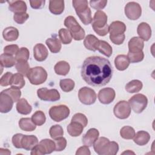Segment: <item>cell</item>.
<instances>
[{"label": "cell", "mask_w": 155, "mask_h": 155, "mask_svg": "<svg viewBox=\"0 0 155 155\" xmlns=\"http://www.w3.org/2000/svg\"><path fill=\"white\" fill-rule=\"evenodd\" d=\"M113 69L110 62L100 56L85 59L81 68V76L88 85L95 87L105 85L111 80Z\"/></svg>", "instance_id": "cell-1"}, {"label": "cell", "mask_w": 155, "mask_h": 155, "mask_svg": "<svg viewBox=\"0 0 155 155\" xmlns=\"http://www.w3.org/2000/svg\"><path fill=\"white\" fill-rule=\"evenodd\" d=\"M64 25L70 31L72 38L74 40L81 41L84 38L85 31L73 16H67L65 19Z\"/></svg>", "instance_id": "cell-2"}, {"label": "cell", "mask_w": 155, "mask_h": 155, "mask_svg": "<svg viewBox=\"0 0 155 155\" xmlns=\"http://www.w3.org/2000/svg\"><path fill=\"white\" fill-rule=\"evenodd\" d=\"M27 77L31 84L40 85L47 80V73L44 68L35 67L30 68Z\"/></svg>", "instance_id": "cell-3"}, {"label": "cell", "mask_w": 155, "mask_h": 155, "mask_svg": "<svg viewBox=\"0 0 155 155\" xmlns=\"http://www.w3.org/2000/svg\"><path fill=\"white\" fill-rule=\"evenodd\" d=\"M130 107L136 113H142L147 107L148 104L147 97L142 94H136L128 101Z\"/></svg>", "instance_id": "cell-4"}, {"label": "cell", "mask_w": 155, "mask_h": 155, "mask_svg": "<svg viewBox=\"0 0 155 155\" xmlns=\"http://www.w3.org/2000/svg\"><path fill=\"white\" fill-rule=\"evenodd\" d=\"M70 114L69 108L65 105L53 106L49 110V115L55 122H61L68 117Z\"/></svg>", "instance_id": "cell-5"}, {"label": "cell", "mask_w": 155, "mask_h": 155, "mask_svg": "<svg viewBox=\"0 0 155 155\" xmlns=\"http://www.w3.org/2000/svg\"><path fill=\"white\" fill-rule=\"evenodd\" d=\"M78 97L81 103L89 105L95 102L97 96L95 91L93 89L84 87L79 90Z\"/></svg>", "instance_id": "cell-6"}, {"label": "cell", "mask_w": 155, "mask_h": 155, "mask_svg": "<svg viewBox=\"0 0 155 155\" xmlns=\"http://www.w3.org/2000/svg\"><path fill=\"white\" fill-rule=\"evenodd\" d=\"M113 112L117 118L125 119L130 116L131 114V107L128 102L120 101L115 105Z\"/></svg>", "instance_id": "cell-7"}, {"label": "cell", "mask_w": 155, "mask_h": 155, "mask_svg": "<svg viewBox=\"0 0 155 155\" xmlns=\"http://www.w3.org/2000/svg\"><path fill=\"white\" fill-rule=\"evenodd\" d=\"M125 14L130 20H137L142 14L140 5L135 2H130L125 6Z\"/></svg>", "instance_id": "cell-8"}, {"label": "cell", "mask_w": 155, "mask_h": 155, "mask_svg": "<svg viewBox=\"0 0 155 155\" xmlns=\"http://www.w3.org/2000/svg\"><path fill=\"white\" fill-rule=\"evenodd\" d=\"M39 98L45 101H56L60 99V94L56 89L48 90L47 88H39L37 91Z\"/></svg>", "instance_id": "cell-9"}, {"label": "cell", "mask_w": 155, "mask_h": 155, "mask_svg": "<svg viewBox=\"0 0 155 155\" xmlns=\"http://www.w3.org/2000/svg\"><path fill=\"white\" fill-rule=\"evenodd\" d=\"M116 93L114 89L111 88H104L99 91L97 97L101 103L109 104L115 98Z\"/></svg>", "instance_id": "cell-10"}, {"label": "cell", "mask_w": 155, "mask_h": 155, "mask_svg": "<svg viewBox=\"0 0 155 155\" xmlns=\"http://www.w3.org/2000/svg\"><path fill=\"white\" fill-rule=\"evenodd\" d=\"M13 100L7 94L2 91L0 93V111L2 113H6L10 111L13 105Z\"/></svg>", "instance_id": "cell-11"}, {"label": "cell", "mask_w": 155, "mask_h": 155, "mask_svg": "<svg viewBox=\"0 0 155 155\" xmlns=\"http://www.w3.org/2000/svg\"><path fill=\"white\" fill-rule=\"evenodd\" d=\"M93 28H103L107 24V16L102 10H97L94 15L92 21Z\"/></svg>", "instance_id": "cell-12"}, {"label": "cell", "mask_w": 155, "mask_h": 155, "mask_svg": "<svg viewBox=\"0 0 155 155\" xmlns=\"http://www.w3.org/2000/svg\"><path fill=\"white\" fill-rule=\"evenodd\" d=\"M99 133L96 128H90L87 131L82 138V142L84 145L91 147L95 141L98 139Z\"/></svg>", "instance_id": "cell-13"}, {"label": "cell", "mask_w": 155, "mask_h": 155, "mask_svg": "<svg viewBox=\"0 0 155 155\" xmlns=\"http://www.w3.org/2000/svg\"><path fill=\"white\" fill-rule=\"evenodd\" d=\"M48 54V50L42 44H37L33 48V55L35 59L39 62L46 59Z\"/></svg>", "instance_id": "cell-14"}, {"label": "cell", "mask_w": 155, "mask_h": 155, "mask_svg": "<svg viewBox=\"0 0 155 155\" xmlns=\"http://www.w3.org/2000/svg\"><path fill=\"white\" fill-rule=\"evenodd\" d=\"M125 31L126 25L124 22L121 21H114L111 22L109 26L110 36H115L119 35L124 34V32Z\"/></svg>", "instance_id": "cell-15"}, {"label": "cell", "mask_w": 155, "mask_h": 155, "mask_svg": "<svg viewBox=\"0 0 155 155\" xmlns=\"http://www.w3.org/2000/svg\"><path fill=\"white\" fill-rule=\"evenodd\" d=\"M37 144H38V139L34 135H24L21 145L22 148L25 150H31Z\"/></svg>", "instance_id": "cell-16"}, {"label": "cell", "mask_w": 155, "mask_h": 155, "mask_svg": "<svg viewBox=\"0 0 155 155\" xmlns=\"http://www.w3.org/2000/svg\"><path fill=\"white\" fill-rule=\"evenodd\" d=\"M137 32L139 38L143 41H148L151 36V29L150 26L146 22H141L139 24Z\"/></svg>", "instance_id": "cell-17"}, {"label": "cell", "mask_w": 155, "mask_h": 155, "mask_svg": "<svg viewBox=\"0 0 155 155\" xmlns=\"http://www.w3.org/2000/svg\"><path fill=\"white\" fill-rule=\"evenodd\" d=\"M8 9L15 13H25L27 11L26 3L24 1H8Z\"/></svg>", "instance_id": "cell-18"}, {"label": "cell", "mask_w": 155, "mask_h": 155, "mask_svg": "<svg viewBox=\"0 0 155 155\" xmlns=\"http://www.w3.org/2000/svg\"><path fill=\"white\" fill-rule=\"evenodd\" d=\"M144 44L143 41L139 37H133L128 42L129 52L135 53L142 51Z\"/></svg>", "instance_id": "cell-19"}, {"label": "cell", "mask_w": 155, "mask_h": 155, "mask_svg": "<svg viewBox=\"0 0 155 155\" xmlns=\"http://www.w3.org/2000/svg\"><path fill=\"white\" fill-rule=\"evenodd\" d=\"M49 10L54 15H60L64 10V1L62 0H51L49 1Z\"/></svg>", "instance_id": "cell-20"}, {"label": "cell", "mask_w": 155, "mask_h": 155, "mask_svg": "<svg viewBox=\"0 0 155 155\" xmlns=\"http://www.w3.org/2000/svg\"><path fill=\"white\" fill-rule=\"evenodd\" d=\"M130 63V62L127 56L124 54H119L114 59L115 67L120 71L126 70L128 67Z\"/></svg>", "instance_id": "cell-21"}, {"label": "cell", "mask_w": 155, "mask_h": 155, "mask_svg": "<svg viewBox=\"0 0 155 155\" xmlns=\"http://www.w3.org/2000/svg\"><path fill=\"white\" fill-rule=\"evenodd\" d=\"M2 36L4 39L7 41H14L18 39L19 36V31L15 27H8L4 30Z\"/></svg>", "instance_id": "cell-22"}, {"label": "cell", "mask_w": 155, "mask_h": 155, "mask_svg": "<svg viewBox=\"0 0 155 155\" xmlns=\"http://www.w3.org/2000/svg\"><path fill=\"white\" fill-rule=\"evenodd\" d=\"M16 110L19 113L27 115L31 113L32 110V107L28 103L27 101L25 99L22 98L17 102Z\"/></svg>", "instance_id": "cell-23"}, {"label": "cell", "mask_w": 155, "mask_h": 155, "mask_svg": "<svg viewBox=\"0 0 155 155\" xmlns=\"http://www.w3.org/2000/svg\"><path fill=\"white\" fill-rule=\"evenodd\" d=\"M84 127L81 124L76 122H71L67 126V130L68 134L72 137H77L81 134Z\"/></svg>", "instance_id": "cell-24"}, {"label": "cell", "mask_w": 155, "mask_h": 155, "mask_svg": "<svg viewBox=\"0 0 155 155\" xmlns=\"http://www.w3.org/2000/svg\"><path fill=\"white\" fill-rule=\"evenodd\" d=\"M134 142L136 144L143 146L146 145L150 139V136L148 133L145 131H139L136 134H135L133 137Z\"/></svg>", "instance_id": "cell-25"}, {"label": "cell", "mask_w": 155, "mask_h": 155, "mask_svg": "<svg viewBox=\"0 0 155 155\" xmlns=\"http://www.w3.org/2000/svg\"><path fill=\"white\" fill-rule=\"evenodd\" d=\"M96 50H98L100 53L104 54L107 57L111 56L113 52L111 46L106 41L102 40H99L96 47Z\"/></svg>", "instance_id": "cell-26"}, {"label": "cell", "mask_w": 155, "mask_h": 155, "mask_svg": "<svg viewBox=\"0 0 155 155\" xmlns=\"http://www.w3.org/2000/svg\"><path fill=\"white\" fill-rule=\"evenodd\" d=\"M19 128L25 131H32L36 129V124L33 122L31 118H21L19 121Z\"/></svg>", "instance_id": "cell-27"}, {"label": "cell", "mask_w": 155, "mask_h": 155, "mask_svg": "<svg viewBox=\"0 0 155 155\" xmlns=\"http://www.w3.org/2000/svg\"><path fill=\"white\" fill-rule=\"evenodd\" d=\"M70 65L68 62L64 61H61L56 64L54 69V71L57 74L65 76L70 71Z\"/></svg>", "instance_id": "cell-28"}, {"label": "cell", "mask_w": 155, "mask_h": 155, "mask_svg": "<svg viewBox=\"0 0 155 155\" xmlns=\"http://www.w3.org/2000/svg\"><path fill=\"white\" fill-rule=\"evenodd\" d=\"M45 43L47 47H48L49 50H50V51L53 53H56L59 52L61 49V42L56 38H48L46 40Z\"/></svg>", "instance_id": "cell-29"}, {"label": "cell", "mask_w": 155, "mask_h": 155, "mask_svg": "<svg viewBox=\"0 0 155 155\" xmlns=\"http://www.w3.org/2000/svg\"><path fill=\"white\" fill-rule=\"evenodd\" d=\"M10 85L12 87L21 89L25 85V80L24 79V76L19 73L13 74L11 81Z\"/></svg>", "instance_id": "cell-30"}, {"label": "cell", "mask_w": 155, "mask_h": 155, "mask_svg": "<svg viewBox=\"0 0 155 155\" xmlns=\"http://www.w3.org/2000/svg\"><path fill=\"white\" fill-rule=\"evenodd\" d=\"M109 142V139L105 137H101L97 139L93 144V147L95 152L99 155H102V151H104V148Z\"/></svg>", "instance_id": "cell-31"}, {"label": "cell", "mask_w": 155, "mask_h": 155, "mask_svg": "<svg viewBox=\"0 0 155 155\" xmlns=\"http://www.w3.org/2000/svg\"><path fill=\"white\" fill-rule=\"evenodd\" d=\"M98 41L99 39L94 35H88L85 37L84 41V44L85 48L88 50L95 51L96 50V47Z\"/></svg>", "instance_id": "cell-32"}, {"label": "cell", "mask_w": 155, "mask_h": 155, "mask_svg": "<svg viewBox=\"0 0 155 155\" xmlns=\"http://www.w3.org/2000/svg\"><path fill=\"white\" fill-rule=\"evenodd\" d=\"M16 58L12 55L3 53L0 56V63L3 67L5 68H10L14 66L16 62Z\"/></svg>", "instance_id": "cell-33"}, {"label": "cell", "mask_w": 155, "mask_h": 155, "mask_svg": "<svg viewBox=\"0 0 155 155\" xmlns=\"http://www.w3.org/2000/svg\"><path fill=\"white\" fill-rule=\"evenodd\" d=\"M142 83L139 80H133L129 82L125 85V90L127 92L130 93H137L142 88Z\"/></svg>", "instance_id": "cell-34"}, {"label": "cell", "mask_w": 155, "mask_h": 155, "mask_svg": "<svg viewBox=\"0 0 155 155\" xmlns=\"http://www.w3.org/2000/svg\"><path fill=\"white\" fill-rule=\"evenodd\" d=\"M76 14L79 16L81 22L84 25H88L89 24L92 22L93 19L91 17V12L89 7H88L85 10H83Z\"/></svg>", "instance_id": "cell-35"}, {"label": "cell", "mask_w": 155, "mask_h": 155, "mask_svg": "<svg viewBox=\"0 0 155 155\" xmlns=\"http://www.w3.org/2000/svg\"><path fill=\"white\" fill-rule=\"evenodd\" d=\"M119 150V145L116 142H109L102 151V155H115Z\"/></svg>", "instance_id": "cell-36"}, {"label": "cell", "mask_w": 155, "mask_h": 155, "mask_svg": "<svg viewBox=\"0 0 155 155\" xmlns=\"http://www.w3.org/2000/svg\"><path fill=\"white\" fill-rule=\"evenodd\" d=\"M16 69L18 71V72L23 76H26L27 75L28 71H30V65L27 61H17L16 64Z\"/></svg>", "instance_id": "cell-37"}, {"label": "cell", "mask_w": 155, "mask_h": 155, "mask_svg": "<svg viewBox=\"0 0 155 155\" xmlns=\"http://www.w3.org/2000/svg\"><path fill=\"white\" fill-rule=\"evenodd\" d=\"M59 85L63 91L70 92L74 89L75 84L71 79H64L60 81Z\"/></svg>", "instance_id": "cell-38"}, {"label": "cell", "mask_w": 155, "mask_h": 155, "mask_svg": "<svg viewBox=\"0 0 155 155\" xmlns=\"http://www.w3.org/2000/svg\"><path fill=\"white\" fill-rule=\"evenodd\" d=\"M135 131L134 128L130 126L123 127L120 131V134L121 137L125 139H132L135 136Z\"/></svg>", "instance_id": "cell-39"}, {"label": "cell", "mask_w": 155, "mask_h": 155, "mask_svg": "<svg viewBox=\"0 0 155 155\" xmlns=\"http://www.w3.org/2000/svg\"><path fill=\"white\" fill-rule=\"evenodd\" d=\"M59 37L64 44H68L71 42L72 37L68 29L61 28L59 31Z\"/></svg>", "instance_id": "cell-40"}, {"label": "cell", "mask_w": 155, "mask_h": 155, "mask_svg": "<svg viewBox=\"0 0 155 155\" xmlns=\"http://www.w3.org/2000/svg\"><path fill=\"white\" fill-rule=\"evenodd\" d=\"M31 119L33 122L36 124V125L41 126L42 125L45 120V115L42 111H36L31 116Z\"/></svg>", "instance_id": "cell-41"}, {"label": "cell", "mask_w": 155, "mask_h": 155, "mask_svg": "<svg viewBox=\"0 0 155 155\" xmlns=\"http://www.w3.org/2000/svg\"><path fill=\"white\" fill-rule=\"evenodd\" d=\"M4 93L8 94L13 100L14 102H18L21 96V91L19 89L11 87L9 88L4 90L2 91Z\"/></svg>", "instance_id": "cell-42"}, {"label": "cell", "mask_w": 155, "mask_h": 155, "mask_svg": "<svg viewBox=\"0 0 155 155\" xmlns=\"http://www.w3.org/2000/svg\"><path fill=\"white\" fill-rule=\"evenodd\" d=\"M39 143H41L44 147L46 154H50L53 151H55V143L54 140L48 139H45L41 140Z\"/></svg>", "instance_id": "cell-43"}, {"label": "cell", "mask_w": 155, "mask_h": 155, "mask_svg": "<svg viewBox=\"0 0 155 155\" xmlns=\"http://www.w3.org/2000/svg\"><path fill=\"white\" fill-rule=\"evenodd\" d=\"M49 134L52 139H56L61 137L64 134V130L59 125H55L52 126L49 130Z\"/></svg>", "instance_id": "cell-44"}, {"label": "cell", "mask_w": 155, "mask_h": 155, "mask_svg": "<svg viewBox=\"0 0 155 155\" xmlns=\"http://www.w3.org/2000/svg\"><path fill=\"white\" fill-rule=\"evenodd\" d=\"M72 4L76 13L85 10L88 7V1L85 0H74L72 1Z\"/></svg>", "instance_id": "cell-45"}, {"label": "cell", "mask_w": 155, "mask_h": 155, "mask_svg": "<svg viewBox=\"0 0 155 155\" xmlns=\"http://www.w3.org/2000/svg\"><path fill=\"white\" fill-rule=\"evenodd\" d=\"M127 57L131 63H136L142 61L143 59L144 58V54L142 51L139 52H135V53H131L129 52L128 53Z\"/></svg>", "instance_id": "cell-46"}, {"label": "cell", "mask_w": 155, "mask_h": 155, "mask_svg": "<svg viewBox=\"0 0 155 155\" xmlns=\"http://www.w3.org/2000/svg\"><path fill=\"white\" fill-rule=\"evenodd\" d=\"M29 51L26 47L21 48L15 54V58L16 61H27L29 59Z\"/></svg>", "instance_id": "cell-47"}, {"label": "cell", "mask_w": 155, "mask_h": 155, "mask_svg": "<svg viewBox=\"0 0 155 155\" xmlns=\"http://www.w3.org/2000/svg\"><path fill=\"white\" fill-rule=\"evenodd\" d=\"M54 142L55 143V151H61L65 148L67 145V140L64 137L61 136L54 139Z\"/></svg>", "instance_id": "cell-48"}, {"label": "cell", "mask_w": 155, "mask_h": 155, "mask_svg": "<svg viewBox=\"0 0 155 155\" xmlns=\"http://www.w3.org/2000/svg\"><path fill=\"white\" fill-rule=\"evenodd\" d=\"M71 122H78L82 125L84 127H85L88 124V119L84 114L76 113L71 118Z\"/></svg>", "instance_id": "cell-49"}, {"label": "cell", "mask_w": 155, "mask_h": 155, "mask_svg": "<svg viewBox=\"0 0 155 155\" xmlns=\"http://www.w3.org/2000/svg\"><path fill=\"white\" fill-rule=\"evenodd\" d=\"M28 17H29V15L26 12L18 13L14 14L13 19L16 23L19 24H22L28 19Z\"/></svg>", "instance_id": "cell-50"}, {"label": "cell", "mask_w": 155, "mask_h": 155, "mask_svg": "<svg viewBox=\"0 0 155 155\" xmlns=\"http://www.w3.org/2000/svg\"><path fill=\"white\" fill-rule=\"evenodd\" d=\"M13 74L10 72H7L5 73L0 79V84L2 87H6L10 85V81Z\"/></svg>", "instance_id": "cell-51"}, {"label": "cell", "mask_w": 155, "mask_h": 155, "mask_svg": "<svg viewBox=\"0 0 155 155\" xmlns=\"http://www.w3.org/2000/svg\"><path fill=\"white\" fill-rule=\"evenodd\" d=\"M19 50V47L17 45L12 44L5 46L4 48V52L5 54L13 56V54H16Z\"/></svg>", "instance_id": "cell-52"}, {"label": "cell", "mask_w": 155, "mask_h": 155, "mask_svg": "<svg viewBox=\"0 0 155 155\" xmlns=\"http://www.w3.org/2000/svg\"><path fill=\"white\" fill-rule=\"evenodd\" d=\"M107 4V1H90L91 7L96 10H101L104 8Z\"/></svg>", "instance_id": "cell-53"}, {"label": "cell", "mask_w": 155, "mask_h": 155, "mask_svg": "<svg viewBox=\"0 0 155 155\" xmlns=\"http://www.w3.org/2000/svg\"><path fill=\"white\" fill-rule=\"evenodd\" d=\"M24 134H16L12 137V143L15 147L16 148H22L21 145V140Z\"/></svg>", "instance_id": "cell-54"}, {"label": "cell", "mask_w": 155, "mask_h": 155, "mask_svg": "<svg viewBox=\"0 0 155 155\" xmlns=\"http://www.w3.org/2000/svg\"><path fill=\"white\" fill-rule=\"evenodd\" d=\"M30 154L31 155H42L45 154V151L44 147L41 144H37L31 150Z\"/></svg>", "instance_id": "cell-55"}, {"label": "cell", "mask_w": 155, "mask_h": 155, "mask_svg": "<svg viewBox=\"0 0 155 155\" xmlns=\"http://www.w3.org/2000/svg\"><path fill=\"white\" fill-rule=\"evenodd\" d=\"M125 35L122 34V35H119L115 36H110V39L113 44L116 45H120L124 42L125 40Z\"/></svg>", "instance_id": "cell-56"}, {"label": "cell", "mask_w": 155, "mask_h": 155, "mask_svg": "<svg viewBox=\"0 0 155 155\" xmlns=\"http://www.w3.org/2000/svg\"><path fill=\"white\" fill-rule=\"evenodd\" d=\"M45 1L44 0H34L30 1L31 7L34 9L41 8L44 6Z\"/></svg>", "instance_id": "cell-57"}, {"label": "cell", "mask_w": 155, "mask_h": 155, "mask_svg": "<svg viewBox=\"0 0 155 155\" xmlns=\"http://www.w3.org/2000/svg\"><path fill=\"white\" fill-rule=\"evenodd\" d=\"M94 31L99 36H105L108 34V33L109 32V26L108 25V24H107L103 28H93Z\"/></svg>", "instance_id": "cell-58"}, {"label": "cell", "mask_w": 155, "mask_h": 155, "mask_svg": "<svg viewBox=\"0 0 155 155\" xmlns=\"http://www.w3.org/2000/svg\"><path fill=\"white\" fill-rule=\"evenodd\" d=\"M76 155H82V154H85V155H90L91 153L90 151V150L88 147L86 145L81 147L77 150V151L76 153Z\"/></svg>", "instance_id": "cell-59"}, {"label": "cell", "mask_w": 155, "mask_h": 155, "mask_svg": "<svg viewBox=\"0 0 155 155\" xmlns=\"http://www.w3.org/2000/svg\"><path fill=\"white\" fill-rule=\"evenodd\" d=\"M11 152L10 150H8V149H3V148H1L0 149V154H10Z\"/></svg>", "instance_id": "cell-60"}, {"label": "cell", "mask_w": 155, "mask_h": 155, "mask_svg": "<svg viewBox=\"0 0 155 155\" xmlns=\"http://www.w3.org/2000/svg\"><path fill=\"white\" fill-rule=\"evenodd\" d=\"M134 154V153L130 151V150H127V151H124L122 153V154Z\"/></svg>", "instance_id": "cell-61"}]
</instances>
